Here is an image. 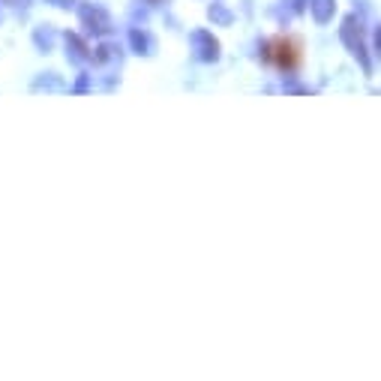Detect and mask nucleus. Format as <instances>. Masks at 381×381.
Listing matches in <instances>:
<instances>
[]
</instances>
